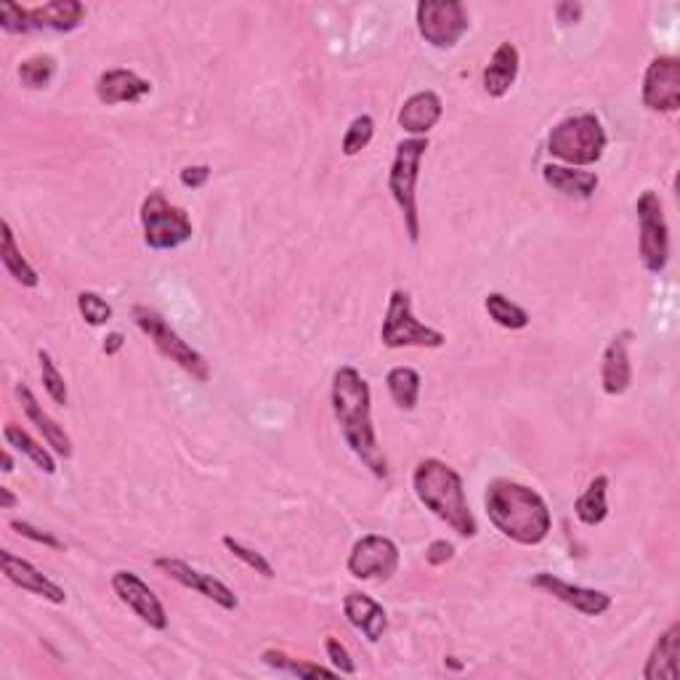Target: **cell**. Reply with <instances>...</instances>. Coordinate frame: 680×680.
<instances>
[{"label":"cell","instance_id":"f546056e","mask_svg":"<svg viewBox=\"0 0 680 680\" xmlns=\"http://www.w3.org/2000/svg\"><path fill=\"white\" fill-rule=\"evenodd\" d=\"M484 308H487V314H490V320H494L500 327H505V329H524L526 325H530V314H526L519 303L505 299L503 293L487 295Z\"/></svg>","mask_w":680,"mask_h":680},{"label":"cell","instance_id":"d590c367","mask_svg":"<svg viewBox=\"0 0 680 680\" xmlns=\"http://www.w3.org/2000/svg\"><path fill=\"white\" fill-rule=\"evenodd\" d=\"M221 543H223V547H227L229 553H232L234 558H240L242 564L250 566V569H253L255 574H261V577H266V579H272V577H274V566L269 564V561L263 558L259 551H253V547L242 545L240 540H234V537H232V534H227V537H223Z\"/></svg>","mask_w":680,"mask_h":680},{"label":"cell","instance_id":"7402d4cb","mask_svg":"<svg viewBox=\"0 0 680 680\" xmlns=\"http://www.w3.org/2000/svg\"><path fill=\"white\" fill-rule=\"evenodd\" d=\"M14 394H17V399H19V405H22V409H24V415H28V418L35 422L38 426V431L43 433V439L49 441V447H54V452L59 454V458H72V441H70V436L64 433V428L59 426V422L51 418L49 412H43V407L38 405V399H35V394L30 391V386L28 383H17V388H14Z\"/></svg>","mask_w":680,"mask_h":680},{"label":"cell","instance_id":"30bf717a","mask_svg":"<svg viewBox=\"0 0 680 680\" xmlns=\"http://www.w3.org/2000/svg\"><path fill=\"white\" fill-rule=\"evenodd\" d=\"M638 229H640V261H644L646 272L662 274L670 261V229H667V218L662 200L657 191L646 189L636 202Z\"/></svg>","mask_w":680,"mask_h":680},{"label":"cell","instance_id":"1f68e13d","mask_svg":"<svg viewBox=\"0 0 680 680\" xmlns=\"http://www.w3.org/2000/svg\"><path fill=\"white\" fill-rule=\"evenodd\" d=\"M261 659L266 662L269 667H276V670H285L290 672V676H299V678H320V676H338V670H329V667H322V665H312V662H299V659L287 657V653L276 651V649H269L261 653Z\"/></svg>","mask_w":680,"mask_h":680},{"label":"cell","instance_id":"e575fe53","mask_svg":"<svg viewBox=\"0 0 680 680\" xmlns=\"http://www.w3.org/2000/svg\"><path fill=\"white\" fill-rule=\"evenodd\" d=\"M77 312H81V316L91 327H102L112 320V306L102 295L94 293V290H83V293L77 295Z\"/></svg>","mask_w":680,"mask_h":680},{"label":"cell","instance_id":"4316f807","mask_svg":"<svg viewBox=\"0 0 680 680\" xmlns=\"http://www.w3.org/2000/svg\"><path fill=\"white\" fill-rule=\"evenodd\" d=\"M3 237H0V261H3L6 272H9L19 285L24 287H38V282H41V276H38L35 269L30 266L28 259L22 255V250H19L17 240H14V229H11L9 221H3Z\"/></svg>","mask_w":680,"mask_h":680},{"label":"cell","instance_id":"52a82bcc","mask_svg":"<svg viewBox=\"0 0 680 680\" xmlns=\"http://www.w3.org/2000/svg\"><path fill=\"white\" fill-rule=\"evenodd\" d=\"M85 19V6L77 0H51V3L38 6V9H22L17 3L0 6V28L3 32H32V30H54L72 32L81 28Z\"/></svg>","mask_w":680,"mask_h":680},{"label":"cell","instance_id":"d6a6232c","mask_svg":"<svg viewBox=\"0 0 680 680\" xmlns=\"http://www.w3.org/2000/svg\"><path fill=\"white\" fill-rule=\"evenodd\" d=\"M373 136H375V121H373V117H369V115L354 117V123L346 128V136H343L341 151L346 157L359 155L362 149L369 147Z\"/></svg>","mask_w":680,"mask_h":680},{"label":"cell","instance_id":"b9f144b4","mask_svg":"<svg viewBox=\"0 0 680 680\" xmlns=\"http://www.w3.org/2000/svg\"><path fill=\"white\" fill-rule=\"evenodd\" d=\"M123 343H125L123 333H112V335H107V341H104V354H107V356H115V354L123 348Z\"/></svg>","mask_w":680,"mask_h":680},{"label":"cell","instance_id":"7bdbcfd3","mask_svg":"<svg viewBox=\"0 0 680 680\" xmlns=\"http://www.w3.org/2000/svg\"><path fill=\"white\" fill-rule=\"evenodd\" d=\"M19 505L17 494L9 490V487H0V511H14Z\"/></svg>","mask_w":680,"mask_h":680},{"label":"cell","instance_id":"7c38bea8","mask_svg":"<svg viewBox=\"0 0 680 680\" xmlns=\"http://www.w3.org/2000/svg\"><path fill=\"white\" fill-rule=\"evenodd\" d=\"M399 569V547L394 540L383 537V534H367L352 547L348 556V572L356 579H375V583H386Z\"/></svg>","mask_w":680,"mask_h":680},{"label":"cell","instance_id":"2e32d148","mask_svg":"<svg viewBox=\"0 0 680 680\" xmlns=\"http://www.w3.org/2000/svg\"><path fill=\"white\" fill-rule=\"evenodd\" d=\"M532 585L540 587V590L551 593V596L558 598L561 604L572 606L574 611L585 614V617H600V614L611 609V596H606V593L600 590H593V587L572 585L551 572L534 574Z\"/></svg>","mask_w":680,"mask_h":680},{"label":"cell","instance_id":"4fadbf2b","mask_svg":"<svg viewBox=\"0 0 680 680\" xmlns=\"http://www.w3.org/2000/svg\"><path fill=\"white\" fill-rule=\"evenodd\" d=\"M112 590L151 630H165L168 627V611H165L163 600L155 596V590L136 572L121 569L112 574Z\"/></svg>","mask_w":680,"mask_h":680},{"label":"cell","instance_id":"9a60e30c","mask_svg":"<svg viewBox=\"0 0 680 680\" xmlns=\"http://www.w3.org/2000/svg\"><path fill=\"white\" fill-rule=\"evenodd\" d=\"M155 566L160 572L168 574L170 579H176L178 585L189 587V590H197L200 596H205L208 600H213V604L221 606V609L234 611L237 606H240V600H237L234 590L227 583H221V579H216L213 574H205L200 569H195V566H189L187 561L181 558H157Z\"/></svg>","mask_w":680,"mask_h":680},{"label":"cell","instance_id":"74e56055","mask_svg":"<svg viewBox=\"0 0 680 680\" xmlns=\"http://www.w3.org/2000/svg\"><path fill=\"white\" fill-rule=\"evenodd\" d=\"M11 530H14L17 534H22V537L32 540V543H38V545L54 547V551H64V543H62V540L54 537V534H51V532L38 530V526L28 524V521H11Z\"/></svg>","mask_w":680,"mask_h":680},{"label":"cell","instance_id":"f35d334b","mask_svg":"<svg viewBox=\"0 0 680 680\" xmlns=\"http://www.w3.org/2000/svg\"><path fill=\"white\" fill-rule=\"evenodd\" d=\"M454 558V545L447 543V540H433L426 551V561L431 566H444L447 561Z\"/></svg>","mask_w":680,"mask_h":680},{"label":"cell","instance_id":"ee69618b","mask_svg":"<svg viewBox=\"0 0 680 680\" xmlns=\"http://www.w3.org/2000/svg\"><path fill=\"white\" fill-rule=\"evenodd\" d=\"M14 471V460H11L9 452H3V473H11Z\"/></svg>","mask_w":680,"mask_h":680},{"label":"cell","instance_id":"ffe728a7","mask_svg":"<svg viewBox=\"0 0 680 680\" xmlns=\"http://www.w3.org/2000/svg\"><path fill=\"white\" fill-rule=\"evenodd\" d=\"M632 333L614 335L604 354V367H600V386L609 396H619L630 388L632 383V367L630 356H627V346H630Z\"/></svg>","mask_w":680,"mask_h":680},{"label":"cell","instance_id":"7a4b0ae2","mask_svg":"<svg viewBox=\"0 0 680 680\" xmlns=\"http://www.w3.org/2000/svg\"><path fill=\"white\" fill-rule=\"evenodd\" d=\"M487 516L503 537L519 545H540L551 532V511L532 487L494 479L484 494Z\"/></svg>","mask_w":680,"mask_h":680},{"label":"cell","instance_id":"f1b7e54d","mask_svg":"<svg viewBox=\"0 0 680 680\" xmlns=\"http://www.w3.org/2000/svg\"><path fill=\"white\" fill-rule=\"evenodd\" d=\"M3 436H6V441H9V447H17L19 452L28 454L32 463L41 468L43 473H56V460L51 458L49 449L38 444L28 431H22V428L14 426V422H9V426L3 428Z\"/></svg>","mask_w":680,"mask_h":680},{"label":"cell","instance_id":"60d3db41","mask_svg":"<svg viewBox=\"0 0 680 680\" xmlns=\"http://www.w3.org/2000/svg\"><path fill=\"white\" fill-rule=\"evenodd\" d=\"M583 17V6L579 3H558L556 6V19L561 24H577Z\"/></svg>","mask_w":680,"mask_h":680},{"label":"cell","instance_id":"ac0fdd59","mask_svg":"<svg viewBox=\"0 0 680 680\" xmlns=\"http://www.w3.org/2000/svg\"><path fill=\"white\" fill-rule=\"evenodd\" d=\"M151 94V83L138 77L130 70H107L98 75L96 96L98 102L115 107V104H134L142 102L144 96Z\"/></svg>","mask_w":680,"mask_h":680},{"label":"cell","instance_id":"5b68a950","mask_svg":"<svg viewBox=\"0 0 680 680\" xmlns=\"http://www.w3.org/2000/svg\"><path fill=\"white\" fill-rule=\"evenodd\" d=\"M606 130L596 115H574L561 121L547 136V151L566 165H596L604 157Z\"/></svg>","mask_w":680,"mask_h":680},{"label":"cell","instance_id":"277c9868","mask_svg":"<svg viewBox=\"0 0 680 680\" xmlns=\"http://www.w3.org/2000/svg\"><path fill=\"white\" fill-rule=\"evenodd\" d=\"M428 138H405L396 147L391 174H388V189H391L394 202L399 205L401 216H405V227L409 242L420 240V213H418V178L420 163L426 157Z\"/></svg>","mask_w":680,"mask_h":680},{"label":"cell","instance_id":"83f0119b","mask_svg":"<svg viewBox=\"0 0 680 680\" xmlns=\"http://www.w3.org/2000/svg\"><path fill=\"white\" fill-rule=\"evenodd\" d=\"M420 373L412 367H394L391 373L386 375V386L391 399L396 401L399 409H415L420 399Z\"/></svg>","mask_w":680,"mask_h":680},{"label":"cell","instance_id":"cb8c5ba5","mask_svg":"<svg viewBox=\"0 0 680 680\" xmlns=\"http://www.w3.org/2000/svg\"><path fill=\"white\" fill-rule=\"evenodd\" d=\"M519 49L513 43H500L484 70V91L492 98H503L519 77Z\"/></svg>","mask_w":680,"mask_h":680},{"label":"cell","instance_id":"603a6c76","mask_svg":"<svg viewBox=\"0 0 680 680\" xmlns=\"http://www.w3.org/2000/svg\"><path fill=\"white\" fill-rule=\"evenodd\" d=\"M680 676V625L672 623L659 636L649 653L644 678L646 680H678Z\"/></svg>","mask_w":680,"mask_h":680},{"label":"cell","instance_id":"6da1fadb","mask_svg":"<svg viewBox=\"0 0 680 680\" xmlns=\"http://www.w3.org/2000/svg\"><path fill=\"white\" fill-rule=\"evenodd\" d=\"M333 412L338 420L343 439L356 458L373 471V477H388V460L378 444L373 428V407H369V386L359 369L341 367L333 375Z\"/></svg>","mask_w":680,"mask_h":680},{"label":"cell","instance_id":"8d00e7d4","mask_svg":"<svg viewBox=\"0 0 680 680\" xmlns=\"http://www.w3.org/2000/svg\"><path fill=\"white\" fill-rule=\"evenodd\" d=\"M325 649H327L329 662L335 665V670H338L341 676H354V672H356V665H354L352 653L346 651V646H343L338 638L329 636V638L325 640Z\"/></svg>","mask_w":680,"mask_h":680},{"label":"cell","instance_id":"44dd1931","mask_svg":"<svg viewBox=\"0 0 680 680\" xmlns=\"http://www.w3.org/2000/svg\"><path fill=\"white\" fill-rule=\"evenodd\" d=\"M441 115H444V104H441L439 94L420 91V94L409 96L405 107L399 109V125L401 130L412 134V138H426L428 130L436 128V123L441 121Z\"/></svg>","mask_w":680,"mask_h":680},{"label":"cell","instance_id":"e0dca14e","mask_svg":"<svg viewBox=\"0 0 680 680\" xmlns=\"http://www.w3.org/2000/svg\"><path fill=\"white\" fill-rule=\"evenodd\" d=\"M0 569H3L9 583H14L17 587H22V590L32 593V596H41L45 600H51V604H64V600H67V593H64L54 579H49L41 569H35L30 561L14 556V553L9 551L0 553Z\"/></svg>","mask_w":680,"mask_h":680},{"label":"cell","instance_id":"836d02e7","mask_svg":"<svg viewBox=\"0 0 680 680\" xmlns=\"http://www.w3.org/2000/svg\"><path fill=\"white\" fill-rule=\"evenodd\" d=\"M38 359H41V378H43V388L45 394L51 396V399L56 401V405H67L70 394H67V383H64V375L59 373L56 362L51 359L49 352H38Z\"/></svg>","mask_w":680,"mask_h":680},{"label":"cell","instance_id":"d6986e66","mask_svg":"<svg viewBox=\"0 0 680 680\" xmlns=\"http://www.w3.org/2000/svg\"><path fill=\"white\" fill-rule=\"evenodd\" d=\"M343 614H346L348 625L359 630L369 644H378L388 627L386 609H383L378 600L365 596V593H348L343 598Z\"/></svg>","mask_w":680,"mask_h":680},{"label":"cell","instance_id":"5bb4252c","mask_svg":"<svg viewBox=\"0 0 680 680\" xmlns=\"http://www.w3.org/2000/svg\"><path fill=\"white\" fill-rule=\"evenodd\" d=\"M644 104L651 112H678L680 107V62L676 56L651 59L644 77Z\"/></svg>","mask_w":680,"mask_h":680},{"label":"cell","instance_id":"ba28073f","mask_svg":"<svg viewBox=\"0 0 680 680\" xmlns=\"http://www.w3.org/2000/svg\"><path fill=\"white\" fill-rule=\"evenodd\" d=\"M380 341L386 348H441L447 343L444 333L426 327L422 322L415 320L412 301H409L407 290H394L391 299H388Z\"/></svg>","mask_w":680,"mask_h":680},{"label":"cell","instance_id":"484cf974","mask_svg":"<svg viewBox=\"0 0 680 680\" xmlns=\"http://www.w3.org/2000/svg\"><path fill=\"white\" fill-rule=\"evenodd\" d=\"M606 498H609V479L600 473L587 484V490L579 494L577 503H574V513H577V519L583 521L585 526H598L604 524L606 516H609V503H606Z\"/></svg>","mask_w":680,"mask_h":680},{"label":"cell","instance_id":"d4e9b609","mask_svg":"<svg viewBox=\"0 0 680 680\" xmlns=\"http://www.w3.org/2000/svg\"><path fill=\"white\" fill-rule=\"evenodd\" d=\"M543 178L551 189H556L566 197H577V200H587V197H593V191L598 189L596 174H590V170H574L556 163L545 165Z\"/></svg>","mask_w":680,"mask_h":680},{"label":"cell","instance_id":"3957f363","mask_svg":"<svg viewBox=\"0 0 680 680\" xmlns=\"http://www.w3.org/2000/svg\"><path fill=\"white\" fill-rule=\"evenodd\" d=\"M415 494L436 519H441L460 537H477L479 524L465 500V487L460 473L444 460H420L412 473Z\"/></svg>","mask_w":680,"mask_h":680},{"label":"cell","instance_id":"ab89813d","mask_svg":"<svg viewBox=\"0 0 680 680\" xmlns=\"http://www.w3.org/2000/svg\"><path fill=\"white\" fill-rule=\"evenodd\" d=\"M178 178H181V184L187 189H202L210 178V168L208 165H187Z\"/></svg>","mask_w":680,"mask_h":680},{"label":"cell","instance_id":"8fae6325","mask_svg":"<svg viewBox=\"0 0 680 680\" xmlns=\"http://www.w3.org/2000/svg\"><path fill=\"white\" fill-rule=\"evenodd\" d=\"M418 32L433 49H452L471 28L465 6L460 0H422L415 11Z\"/></svg>","mask_w":680,"mask_h":680},{"label":"cell","instance_id":"8992f818","mask_svg":"<svg viewBox=\"0 0 680 680\" xmlns=\"http://www.w3.org/2000/svg\"><path fill=\"white\" fill-rule=\"evenodd\" d=\"M134 322H136V327L142 329L151 343H155V348L165 356V359H170L174 365L181 367L184 373L191 375L197 383L210 380V367H208V362H205V356L197 352V348H191L189 343L168 325V320H165L157 308L136 303Z\"/></svg>","mask_w":680,"mask_h":680},{"label":"cell","instance_id":"4dcf8cb0","mask_svg":"<svg viewBox=\"0 0 680 680\" xmlns=\"http://www.w3.org/2000/svg\"><path fill=\"white\" fill-rule=\"evenodd\" d=\"M56 75V59L49 54H35L30 59H24L19 64V81H22L24 88H45Z\"/></svg>","mask_w":680,"mask_h":680},{"label":"cell","instance_id":"9c48e42d","mask_svg":"<svg viewBox=\"0 0 680 680\" xmlns=\"http://www.w3.org/2000/svg\"><path fill=\"white\" fill-rule=\"evenodd\" d=\"M144 242L151 250H176L191 240V221L187 210L170 205L160 191H151L142 202Z\"/></svg>","mask_w":680,"mask_h":680}]
</instances>
